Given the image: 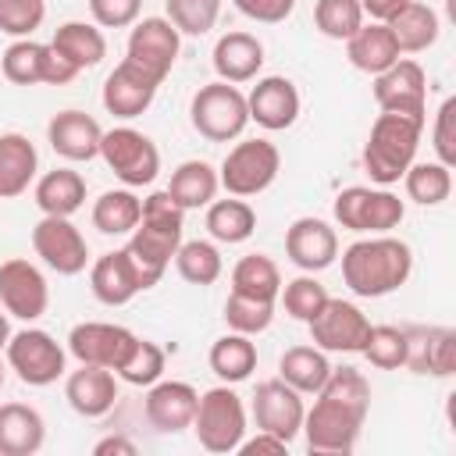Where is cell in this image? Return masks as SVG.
<instances>
[{"label": "cell", "mask_w": 456, "mask_h": 456, "mask_svg": "<svg viewBox=\"0 0 456 456\" xmlns=\"http://www.w3.org/2000/svg\"><path fill=\"white\" fill-rule=\"evenodd\" d=\"M182 232H185V210L167 196V189L150 192L142 200V217L128 232V242H125V253L135 267L142 292L164 278L167 264L175 260L182 246Z\"/></svg>", "instance_id": "1"}, {"label": "cell", "mask_w": 456, "mask_h": 456, "mask_svg": "<svg viewBox=\"0 0 456 456\" xmlns=\"http://www.w3.org/2000/svg\"><path fill=\"white\" fill-rule=\"evenodd\" d=\"M410 274H413V249L392 232L363 235L342 249V281L360 299L392 296L410 281Z\"/></svg>", "instance_id": "2"}, {"label": "cell", "mask_w": 456, "mask_h": 456, "mask_svg": "<svg viewBox=\"0 0 456 456\" xmlns=\"http://www.w3.org/2000/svg\"><path fill=\"white\" fill-rule=\"evenodd\" d=\"M424 125H428L424 118L388 114V110L374 118L370 135L363 142V167L374 185H395L406 175V167L417 160Z\"/></svg>", "instance_id": "3"}, {"label": "cell", "mask_w": 456, "mask_h": 456, "mask_svg": "<svg viewBox=\"0 0 456 456\" xmlns=\"http://www.w3.org/2000/svg\"><path fill=\"white\" fill-rule=\"evenodd\" d=\"M192 431H196V442L207 452H217V456L235 452L239 442L246 438V406H242V395L232 385H224V381L214 385V388H207V392H200Z\"/></svg>", "instance_id": "4"}, {"label": "cell", "mask_w": 456, "mask_h": 456, "mask_svg": "<svg viewBox=\"0 0 456 456\" xmlns=\"http://www.w3.org/2000/svg\"><path fill=\"white\" fill-rule=\"evenodd\" d=\"M189 121L192 128L210 139V142H232L246 132L249 125V110H246V93L232 82H207L192 93L189 100Z\"/></svg>", "instance_id": "5"}, {"label": "cell", "mask_w": 456, "mask_h": 456, "mask_svg": "<svg viewBox=\"0 0 456 456\" xmlns=\"http://www.w3.org/2000/svg\"><path fill=\"white\" fill-rule=\"evenodd\" d=\"M335 224L356 235H385L403 224L406 203L388 189V185H349L335 196Z\"/></svg>", "instance_id": "6"}, {"label": "cell", "mask_w": 456, "mask_h": 456, "mask_svg": "<svg viewBox=\"0 0 456 456\" xmlns=\"http://www.w3.org/2000/svg\"><path fill=\"white\" fill-rule=\"evenodd\" d=\"M278 171H281V153L271 139H242L224 153V160L217 167V182L228 196L249 200V196H260L264 189H271Z\"/></svg>", "instance_id": "7"}, {"label": "cell", "mask_w": 456, "mask_h": 456, "mask_svg": "<svg viewBox=\"0 0 456 456\" xmlns=\"http://www.w3.org/2000/svg\"><path fill=\"white\" fill-rule=\"evenodd\" d=\"M4 356H7V367L18 374V381L28 388H46L68 374V349L50 331L32 324L21 331H11Z\"/></svg>", "instance_id": "8"}, {"label": "cell", "mask_w": 456, "mask_h": 456, "mask_svg": "<svg viewBox=\"0 0 456 456\" xmlns=\"http://www.w3.org/2000/svg\"><path fill=\"white\" fill-rule=\"evenodd\" d=\"M363 420H367V410H356L349 403H338L317 392L314 406L303 413L299 435L306 438L310 452H353L360 442Z\"/></svg>", "instance_id": "9"}, {"label": "cell", "mask_w": 456, "mask_h": 456, "mask_svg": "<svg viewBox=\"0 0 456 456\" xmlns=\"http://www.w3.org/2000/svg\"><path fill=\"white\" fill-rule=\"evenodd\" d=\"M100 157L114 171V178L121 185H128V189L153 185V178L160 171V150H157V142L146 132L132 128V125L107 128L103 139H100Z\"/></svg>", "instance_id": "10"}, {"label": "cell", "mask_w": 456, "mask_h": 456, "mask_svg": "<svg viewBox=\"0 0 456 456\" xmlns=\"http://www.w3.org/2000/svg\"><path fill=\"white\" fill-rule=\"evenodd\" d=\"M0 71L14 86H68L78 78L75 64H68L50 43H36L32 36L14 39L0 53Z\"/></svg>", "instance_id": "11"}, {"label": "cell", "mask_w": 456, "mask_h": 456, "mask_svg": "<svg viewBox=\"0 0 456 456\" xmlns=\"http://www.w3.org/2000/svg\"><path fill=\"white\" fill-rule=\"evenodd\" d=\"M32 249L50 271H57L64 278H75V274H82L89 267V242L75 228L71 217L43 214L36 221V228H32Z\"/></svg>", "instance_id": "12"}, {"label": "cell", "mask_w": 456, "mask_h": 456, "mask_svg": "<svg viewBox=\"0 0 456 456\" xmlns=\"http://www.w3.org/2000/svg\"><path fill=\"white\" fill-rule=\"evenodd\" d=\"M139 335L125 324H110V321H82L68 331V353L78 363H96L118 374V367L128 360V353L135 349Z\"/></svg>", "instance_id": "13"}, {"label": "cell", "mask_w": 456, "mask_h": 456, "mask_svg": "<svg viewBox=\"0 0 456 456\" xmlns=\"http://www.w3.org/2000/svg\"><path fill=\"white\" fill-rule=\"evenodd\" d=\"M0 306L7 310V317H18L25 324L39 321L50 306V285L46 274L25 260V256H11L0 264Z\"/></svg>", "instance_id": "14"}, {"label": "cell", "mask_w": 456, "mask_h": 456, "mask_svg": "<svg viewBox=\"0 0 456 456\" xmlns=\"http://www.w3.org/2000/svg\"><path fill=\"white\" fill-rule=\"evenodd\" d=\"M178 53H182V32L164 14H150V18H139L135 25H128L125 57L135 61L139 68H146L150 75H157L160 82L171 75Z\"/></svg>", "instance_id": "15"}, {"label": "cell", "mask_w": 456, "mask_h": 456, "mask_svg": "<svg viewBox=\"0 0 456 456\" xmlns=\"http://www.w3.org/2000/svg\"><path fill=\"white\" fill-rule=\"evenodd\" d=\"M374 103L388 114H428V75L413 57H399L392 68L374 75ZM428 121V118H424Z\"/></svg>", "instance_id": "16"}, {"label": "cell", "mask_w": 456, "mask_h": 456, "mask_svg": "<svg viewBox=\"0 0 456 456\" xmlns=\"http://www.w3.org/2000/svg\"><path fill=\"white\" fill-rule=\"evenodd\" d=\"M310 338L324 353H360L363 338L370 331L367 314L349 299H328L324 310L306 324Z\"/></svg>", "instance_id": "17"}, {"label": "cell", "mask_w": 456, "mask_h": 456, "mask_svg": "<svg viewBox=\"0 0 456 456\" xmlns=\"http://www.w3.org/2000/svg\"><path fill=\"white\" fill-rule=\"evenodd\" d=\"M303 413H306L303 395L289 381L267 378V381L256 385V392H253V424H256V431H271V435H278L292 445V438L303 428Z\"/></svg>", "instance_id": "18"}, {"label": "cell", "mask_w": 456, "mask_h": 456, "mask_svg": "<svg viewBox=\"0 0 456 456\" xmlns=\"http://www.w3.org/2000/svg\"><path fill=\"white\" fill-rule=\"evenodd\" d=\"M157 89H160V78L125 57V61L107 75L100 100H103V110H107V114H114V118H121V121H132V118H139V114L150 110V103L157 100Z\"/></svg>", "instance_id": "19"}, {"label": "cell", "mask_w": 456, "mask_h": 456, "mask_svg": "<svg viewBox=\"0 0 456 456\" xmlns=\"http://www.w3.org/2000/svg\"><path fill=\"white\" fill-rule=\"evenodd\" d=\"M299 107H303L299 89L285 75H264L246 93L249 121H256L264 132H285V128H292L296 118H299Z\"/></svg>", "instance_id": "20"}, {"label": "cell", "mask_w": 456, "mask_h": 456, "mask_svg": "<svg viewBox=\"0 0 456 456\" xmlns=\"http://www.w3.org/2000/svg\"><path fill=\"white\" fill-rule=\"evenodd\" d=\"M285 256L299 271L317 274L338 260V232L324 217H296L285 228Z\"/></svg>", "instance_id": "21"}, {"label": "cell", "mask_w": 456, "mask_h": 456, "mask_svg": "<svg viewBox=\"0 0 456 456\" xmlns=\"http://www.w3.org/2000/svg\"><path fill=\"white\" fill-rule=\"evenodd\" d=\"M406 331V363L413 374L452 378L456 374V331L452 328H424L410 324Z\"/></svg>", "instance_id": "22"}, {"label": "cell", "mask_w": 456, "mask_h": 456, "mask_svg": "<svg viewBox=\"0 0 456 456\" xmlns=\"http://www.w3.org/2000/svg\"><path fill=\"white\" fill-rule=\"evenodd\" d=\"M121 395V385H118V374L107 370V367H96V363H78V370H71L64 378V399L68 406L78 413V417H103L114 410Z\"/></svg>", "instance_id": "23"}, {"label": "cell", "mask_w": 456, "mask_h": 456, "mask_svg": "<svg viewBox=\"0 0 456 456\" xmlns=\"http://www.w3.org/2000/svg\"><path fill=\"white\" fill-rule=\"evenodd\" d=\"M196 403H200V392L189 381H164L160 378L150 385L142 410H146L150 428H157L160 435H178V431L192 428Z\"/></svg>", "instance_id": "24"}, {"label": "cell", "mask_w": 456, "mask_h": 456, "mask_svg": "<svg viewBox=\"0 0 456 456\" xmlns=\"http://www.w3.org/2000/svg\"><path fill=\"white\" fill-rule=\"evenodd\" d=\"M100 139H103V128L86 110H61L46 121V142L68 164H82V160L100 157Z\"/></svg>", "instance_id": "25"}, {"label": "cell", "mask_w": 456, "mask_h": 456, "mask_svg": "<svg viewBox=\"0 0 456 456\" xmlns=\"http://www.w3.org/2000/svg\"><path fill=\"white\" fill-rule=\"evenodd\" d=\"M89 289L103 306H125L142 292L125 246L110 249V253H103V256H96L89 264Z\"/></svg>", "instance_id": "26"}, {"label": "cell", "mask_w": 456, "mask_h": 456, "mask_svg": "<svg viewBox=\"0 0 456 456\" xmlns=\"http://www.w3.org/2000/svg\"><path fill=\"white\" fill-rule=\"evenodd\" d=\"M214 71L221 82H232V86H242V82H253L264 68V43L253 36V32H224L217 43H214Z\"/></svg>", "instance_id": "27"}, {"label": "cell", "mask_w": 456, "mask_h": 456, "mask_svg": "<svg viewBox=\"0 0 456 456\" xmlns=\"http://www.w3.org/2000/svg\"><path fill=\"white\" fill-rule=\"evenodd\" d=\"M46 442V420L28 403H0V456H32Z\"/></svg>", "instance_id": "28"}, {"label": "cell", "mask_w": 456, "mask_h": 456, "mask_svg": "<svg viewBox=\"0 0 456 456\" xmlns=\"http://www.w3.org/2000/svg\"><path fill=\"white\" fill-rule=\"evenodd\" d=\"M346 57L356 71L363 75H381L385 68H392L403 53L395 46V36L385 21H363L349 39H346Z\"/></svg>", "instance_id": "29"}, {"label": "cell", "mask_w": 456, "mask_h": 456, "mask_svg": "<svg viewBox=\"0 0 456 456\" xmlns=\"http://www.w3.org/2000/svg\"><path fill=\"white\" fill-rule=\"evenodd\" d=\"M39 171V153L28 135L0 132V200H14L28 192Z\"/></svg>", "instance_id": "30"}, {"label": "cell", "mask_w": 456, "mask_h": 456, "mask_svg": "<svg viewBox=\"0 0 456 456\" xmlns=\"http://www.w3.org/2000/svg\"><path fill=\"white\" fill-rule=\"evenodd\" d=\"M32 196L43 214L71 217L86 207V178L75 167H53L32 182Z\"/></svg>", "instance_id": "31"}, {"label": "cell", "mask_w": 456, "mask_h": 456, "mask_svg": "<svg viewBox=\"0 0 456 456\" xmlns=\"http://www.w3.org/2000/svg\"><path fill=\"white\" fill-rule=\"evenodd\" d=\"M50 46L68 64H75L78 71L96 68L107 57V36L96 21H64V25H57V32L50 36Z\"/></svg>", "instance_id": "32"}, {"label": "cell", "mask_w": 456, "mask_h": 456, "mask_svg": "<svg viewBox=\"0 0 456 456\" xmlns=\"http://www.w3.org/2000/svg\"><path fill=\"white\" fill-rule=\"evenodd\" d=\"M395 36V46L399 53H424L428 46L438 43V32H442V21L435 14V7L420 4V0H410L395 18L385 21Z\"/></svg>", "instance_id": "33"}, {"label": "cell", "mask_w": 456, "mask_h": 456, "mask_svg": "<svg viewBox=\"0 0 456 456\" xmlns=\"http://www.w3.org/2000/svg\"><path fill=\"white\" fill-rule=\"evenodd\" d=\"M217 167L207 164V160H182L175 171H171V182H167V196L182 207V210H200L207 207L210 200H217Z\"/></svg>", "instance_id": "34"}, {"label": "cell", "mask_w": 456, "mask_h": 456, "mask_svg": "<svg viewBox=\"0 0 456 456\" xmlns=\"http://www.w3.org/2000/svg\"><path fill=\"white\" fill-rule=\"evenodd\" d=\"M331 374V360L317 346H289L278 360V378L289 381L299 395H317Z\"/></svg>", "instance_id": "35"}, {"label": "cell", "mask_w": 456, "mask_h": 456, "mask_svg": "<svg viewBox=\"0 0 456 456\" xmlns=\"http://www.w3.org/2000/svg\"><path fill=\"white\" fill-rule=\"evenodd\" d=\"M207 232L214 242L239 246L256 232V210L242 196H224L207 203Z\"/></svg>", "instance_id": "36"}, {"label": "cell", "mask_w": 456, "mask_h": 456, "mask_svg": "<svg viewBox=\"0 0 456 456\" xmlns=\"http://www.w3.org/2000/svg\"><path fill=\"white\" fill-rule=\"evenodd\" d=\"M207 363H210V370L217 374V381H224V385L246 381V378L256 370V342H253V335H239V331L221 335V338L210 346Z\"/></svg>", "instance_id": "37"}, {"label": "cell", "mask_w": 456, "mask_h": 456, "mask_svg": "<svg viewBox=\"0 0 456 456\" xmlns=\"http://www.w3.org/2000/svg\"><path fill=\"white\" fill-rule=\"evenodd\" d=\"M139 217H142V200L128 185L107 189L93 203V228L103 235H128L139 224Z\"/></svg>", "instance_id": "38"}, {"label": "cell", "mask_w": 456, "mask_h": 456, "mask_svg": "<svg viewBox=\"0 0 456 456\" xmlns=\"http://www.w3.org/2000/svg\"><path fill=\"white\" fill-rule=\"evenodd\" d=\"M232 292L278 303V292H281V271H278V264L267 253H246L232 267Z\"/></svg>", "instance_id": "39"}, {"label": "cell", "mask_w": 456, "mask_h": 456, "mask_svg": "<svg viewBox=\"0 0 456 456\" xmlns=\"http://www.w3.org/2000/svg\"><path fill=\"white\" fill-rule=\"evenodd\" d=\"M399 182L406 189V200H413L417 207H438L452 192V167L438 160H413Z\"/></svg>", "instance_id": "40"}, {"label": "cell", "mask_w": 456, "mask_h": 456, "mask_svg": "<svg viewBox=\"0 0 456 456\" xmlns=\"http://www.w3.org/2000/svg\"><path fill=\"white\" fill-rule=\"evenodd\" d=\"M175 267L178 274L189 281V285H214L224 271V260H221V249L207 239H182L178 253H175Z\"/></svg>", "instance_id": "41"}, {"label": "cell", "mask_w": 456, "mask_h": 456, "mask_svg": "<svg viewBox=\"0 0 456 456\" xmlns=\"http://www.w3.org/2000/svg\"><path fill=\"white\" fill-rule=\"evenodd\" d=\"M278 299H281V306H285V314L292 317V321H303V324H310L321 310H324V303L331 299L328 296V289L314 278V274H296L292 281H281V292H278Z\"/></svg>", "instance_id": "42"}, {"label": "cell", "mask_w": 456, "mask_h": 456, "mask_svg": "<svg viewBox=\"0 0 456 456\" xmlns=\"http://www.w3.org/2000/svg\"><path fill=\"white\" fill-rule=\"evenodd\" d=\"M274 306L278 303H271V299H253V296L228 292V299H224V324H228V331H239V335H260V331L271 328Z\"/></svg>", "instance_id": "43"}, {"label": "cell", "mask_w": 456, "mask_h": 456, "mask_svg": "<svg viewBox=\"0 0 456 456\" xmlns=\"http://www.w3.org/2000/svg\"><path fill=\"white\" fill-rule=\"evenodd\" d=\"M360 353L378 370H399L406 363V331L395 324H370Z\"/></svg>", "instance_id": "44"}, {"label": "cell", "mask_w": 456, "mask_h": 456, "mask_svg": "<svg viewBox=\"0 0 456 456\" xmlns=\"http://www.w3.org/2000/svg\"><path fill=\"white\" fill-rule=\"evenodd\" d=\"M363 7L360 0H317L314 4V25L321 36L346 43L360 25H363Z\"/></svg>", "instance_id": "45"}, {"label": "cell", "mask_w": 456, "mask_h": 456, "mask_svg": "<svg viewBox=\"0 0 456 456\" xmlns=\"http://www.w3.org/2000/svg\"><path fill=\"white\" fill-rule=\"evenodd\" d=\"M164 18L182 36H207L221 18V0H164Z\"/></svg>", "instance_id": "46"}, {"label": "cell", "mask_w": 456, "mask_h": 456, "mask_svg": "<svg viewBox=\"0 0 456 456\" xmlns=\"http://www.w3.org/2000/svg\"><path fill=\"white\" fill-rule=\"evenodd\" d=\"M164 363H167V353L150 342V338H139L135 349L128 353V360L118 367V378L125 385H135V388H150L153 381L164 378Z\"/></svg>", "instance_id": "47"}, {"label": "cell", "mask_w": 456, "mask_h": 456, "mask_svg": "<svg viewBox=\"0 0 456 456\" xmlns=\"http://www.w3.org/2000/svg\"><path fill=\"white\" fill-rule=\"evenodd\" d=\"M46 18V0H0V32L28 39Z\"/></svg>", "instance_id": "48"}, {"label": "cell", "mask_w": 456, "mask_h": 456, "mask_svg": "<svg viewBox=\"0 0 456 456\" xmlns=\"http://www.w3.org/2000/svg\"><path fill=\"white\" fill-rule=\"evenodd\" d=\"M452 121H456V100H442V107L435 110V125H431V150H435V160L452 167L456 164V132H452Z\"/></svg>", "instance_id": "49"}, {"label": "cell", "mask_w": 456, "mask_h": 456, "mask_svg": "<svg viewBox=\"0 0 456 456\" xmlns=\"http://www.w3.org/2000/svg\"><path fill=\"white\" fill-rule=\"evenodd\" d=\"M89 14L100 28H128L142 14V0H89Z\"/></svg>", "instance_id": "50"}, {"label": "cell", "mask_w": 456, "mask_h": 456, "mask_svg": "<svg viewBox=\"0 0 456 456\" xmlns=\"http://www.w3.org/2000/svg\"><path fill=\"white\" fill-rule=\"evenodd\" d=\"M239 14H246L249 21H260V25H281L292 11H296V0H232Z\"/></svg>", "instance_id": "51"}, {"label": "cell", "mask_w": 456, "mask_h": 456, "mask_svg": "<svg viewBox=\"0 0 456 456\" xmlns=\"http://www.w3.org/2000/svg\"><path fill=\"white\" fill-rule=\"evenodd\" d=\"M235 452H242V456H264V452L281 456V452H289V442L278 438V435H271V431H256L253 438H242Z\"/></svg>", "instance_id": "52"}, {"label": "cell", "mask_w": 456, "mask_h": 456, "mask_svg": "<svg viewBox=\"0 0 456 456\" xmlns=\"http://www.w3.org/2000/svg\"><path fill=\"white\" fill-rule=\"evenodd\" d=\"M406 4H410V0H360L363 18H370V21H388V18H395Z\"/></svg>", "instance_id": "53"}, {"label": "cell", "mask_w": 456, "mask_h": 456, "mask_svg": "<svg viewBox=\"0 0 456 456\" xmlns=\"http://www.w3.org/2000/svg\"><path fill=\"white\" fill-rule=\"evenodd\" d=\"M93 452L96 456H135L139 452V445L132 442V438H125V435H107V438H100L96 445H93Z\"/></svg>", "instance_id": "54"}, {"label": "cell", "mask_w": 456, "mask_h": 456, "mask_svg": "<svg viewBox=\"0 0 456 456\" xmlns=\"http://www.w3.org/2000/svg\"><path fill=\"white\" fill-rule=\"evenodd\" d=\"M7 338H11V321H7V310H0V353L7 349Z\"/></svg>", "instance_id": "55"}, {"label": "cell", "mask_w": 456, "mask_h": 456, "mask_svg": "<svg viewBox=\"0 0 456 456\" xmlns=\"http://www.w3.org/2000/svg\"><path fill=\"white\" fill-rule=\"evenodd\" d=\"M0 388H4V363H0Z\"/></svg>", "instance_id": "56"}]
</instances>
